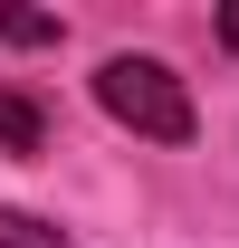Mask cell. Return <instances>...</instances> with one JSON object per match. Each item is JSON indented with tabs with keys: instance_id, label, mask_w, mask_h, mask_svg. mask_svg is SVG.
<instances>
[{
	"instance_id": "cell-3",
	"label": "cell",
	"mask_w": 239,
	"mask_h": 248,
	"mask_svg": "<svg viewBox=\"0 0 239 248\" xmlns=\"http://www.w3.org/2000/svg\"><path fill=\"white\" fill-rule=\"evenodd\" d=\"M0 38H10V48H58V10H19V0H0Z\"/></svg>"
},
{
	"instance_id": "cell-5",
	"label": "cell",
	"mask_w": 239,
	"mask_h": 248,
	"mask_svg": "<svg viewBox=\"0 0 239 248\" xmlns=\"http://www.w3.org/2000/svg\"><path fill=\"white\" fill-rule=\"evenodd\" d=\"M220 48H230V58H239V0H230V10H220Z\"/></svg>"
},
{
	"instance_id": "cell-4",
	"label": "cell",
	"mask_w": 239,
	"mask_h": 248,
	"mask_svg": "<svg viewBox=\"0 0 239 248\" xmlns=\"http://www.w3.org/2000/svg\"><path fill=\"white\" fill-rule=\"evenodd\" d=\"M0 248H77V239H58V229L29 219V210H0Z\"/></svg>"
},
{
	"instance_id": "cell-1",
	"label": "cell",
	"mask_w": 239,
	"mask_h": 248,
	"mask_svg": "<svg viewBox=\"0 0 239 248\" xmlns=\"http://www.w3.org/2000/svg\"><path fill=\"white\" fill-rule=\"evenodd\" d=\"M96 105L124 124V134H144V143H191L201 134V115H191V95H182V77L163 58H105L96 67Z\"/></svg>"
},
{
	"instance_id": "cell-2",
	"label": "cell",
	"mask_w": 239,
	"mask_h": 248,
	"mask_svg": "<svg viewBox=\"0 0 239 248\" xmlns=\"http://www.w3.org/2000/svg\"><path fill=\"white\" fill-rule=\"evenodd\" d=\"M38 143H48V115H38L29 95L0 86V153H38Z\"/></svg>"
}]
</instances>
